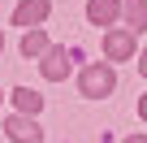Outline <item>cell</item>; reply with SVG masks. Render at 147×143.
I'll return each mask as SVG.
<instances>
[{
  "label": "cell",
  "mask_w": 147,
  "mask_h": 143,
  "mask_svg": "<svg viewBox=\"0 0 147 143\" xmlns=\"http://www.w3.org/2000/svg\"><path fill=\"white\" fill-rule=\"evenodd\" d=\"M113 87H117V74H113V65H104V61L87 65L82 74H78V91H82V96H91V100L113 96Z\"/></svg>",
  "instance_id": "6da1fadb"
},
{
  "label": "cell",
  "mask_w": 147,
  "mask_h": 143,
  "mask_svg": "<svg viewBox=\"0 0 147 143\" xmlns=\"http://www.w3.org/2000/svg\"><path fill=\"white\" fill-rule=\"evenodd\" d=\"M48 13H52V0H22L13 9V26H39L48 22Z\"/></svg>",
  "instance_id": "7a4b0ae2"
},
{
  "label": "cell",
  "mask_w": 147,
  "mask_h": 143,
  "mask_svg": "<svg viewBox=\"0 0 147 143\" xmlns=\"http://www.w3.org/2000/svg\"><path fill=\"white\" fill-rule=\"evenodd\" d=\"M5 130H9V139H13V143H39V139H43V130L35 126V117H30V113L9 117V121H5Z\"/></svg>",
  "instance_id": "3957f363"
},
{
  "label": "cell",
  "mask_w": 147,
  "mask_h": 143,
  "mask_svg": "<svg viewBox=\"0 0 147 143\" xmlns=\"http://www.w3.org/2000/svg\"><path fill=\"white\" fill-rule=\"evenodd\" d=\"M104 56H108V61L134 56V35H130V30H108V35H104Z\"/></svg>",
  "instance_id": "277c9868"
},
{
  "label": "cell",
  "mask_w": 147,
  "mask_h": 143,
  "mask_svg": "<svg viewBox=\"0 0 147 143\" xmlns=\"http://www.w3.org/2000/svg\"><path fill=\"white\" fill-rule=\"evenodd\" d=\"M39 65H43V78H52V83H61V78L69 74V52H65V48H48Z\"/></svg>",
  "instance_id": "5b68a950"
},
{
  "label": "cell",
  "mask_w": 147,
  "mask_h": 143,
  "mask_svg": "<svg viewBox=\"0 0 147 143\" xmlns=\"http://www.w3.org/2000/svg\"><path fill=\"white\" fill-rule=\"evenodd\" d=\"M87 18L95 26H113L121 18V0H91V5H87Z\"/></svg>",
  "instance_id": "8992f818"
},
{
  "label": "cell",
  "mask_w": 147,
  "mask_h": 143,
  "mask_svg": "<svg viewBox=\"0 0 147 143\" xmlns=\"http://www.w3.org/2000/svg\"><path fill=\"white\" fill-rule=\"evenodd\" d=\"M121 13H125V26L130 30H143L147 26V0H125Z\"/></svg>",
  "instance_id": "52a82bcc"
},
{
  "label": "cell",
  "mask_w": 147,
  "mask_h": 143,
  "mask_svg": "<svg viewBox=\"0 0 147 143\" xmlns=\"http://www.w3.org/2000/svg\"><path fill=\"white\" fill-rule=\"evenodd\" d=\"M13 104H18V113H30V117H35V113L43 108V96H35L30 87H18V91H13Z\"/></svg>",
  "instance_id": "ba28073f"
},
{
  "label": "cell",
  "mask_w": 147,
  "mask_h": 143,
  "mask_svg": "<svg viewBox=\"0 0 147 143\" xmlns=\"http://www.w3.org/2000/svg\"><path fill=\"white\" fill-rule=\"evenodd\" d=\"M22 52H26V56H43V52H48V35H43V30H30V35L22 39Z\"/></svg>",
  "instance_id": "9c48e42d"
},
{
  "label": "cell",
  "mask_w": 147,
  "mask_h": 143,
  "mask_svg": "<svg viewBox=\"0 0 147 143\" xmlns=\"http://www.w3.org/2000/svg\"><path fill=\"white\" fill-rule=\"evenodd\" d=\"M138 69H143V78H147V52H143V56H138Z\"/></svg>",
  "instance_id": "30bf717a"
},
{
  "label": "cell",
  "mask_w": 147,
  "mask_h": 143,
  "mask_svg": "<svg viewBox=\"0 0 147 143\" xmlns=\"http://www.w3.org/2000/svg\"><path fill=\"white\" fill-rule=\"evenodd\" d=\"M138 117H147V96H143V100H138Z\"/></svg>",
  "instance_id": "8fae6325"
},
{
  "label": "cell",
  "mask_w": 147,
  "mask_h": 143,
  "mask_svg": "<svg viewBox=\"0 0 147 143\" xmlns=\"http://www.w3.org/2000/svg\"><path fill=\"white\" fill-rule=\"evenodd\" d=\"M125 143H147V134H134V139H125Z\"/></svg>",
  "instance_id": "7c38bea8"
},
{
  "label": "cell",
  "mask_w": 147,
  "mask_h": 143,
  "mask_svg": "<svg viewBox=\"0 0 147 143\" xmlns=\"http://www.w3.org/2000/svg\"><path fill=\"white\" fill-rule=\"evenodd\" d=\"M0 48H5V35H0Z\"/></svg>",
  "instance_id": "4fadbf2b"
}]
</instances>
